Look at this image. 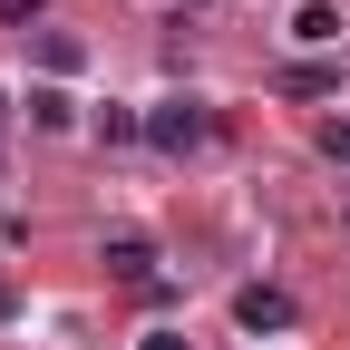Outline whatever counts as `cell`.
<instances>
[{
  "instance_id": "ba28073f",
  "label": "cell",
  "mask_w": 350,
  "mask_h": 350,
  "mask_svg": "<svg viewBox=\"0 0 350 350\" xmlns=\"http://www.w3.org/2000/svg\"><path fill=\"white\" fill-rule=\"evenodd\" d=\"M321 146H331V156H350V126H321Z\"/></svg>"
},
{
  "instance_id": "277c9868",
  "label": "cell",
  "mask_w": 350,
  "mask_h": 350,
  "mask_svg": "<svg viewBox=\"0 0 350 350\" xmlns=\"http://www.w3.org/2000/svg\"><path fill=\"white\" fill-rule=\"evenodd\" d=\"M29 49H39V68H49V78H68V68L88 59V49H78V39H68V29H39V39H29Z\"/></svg>"
},
{
  "instance_id": "8992f818",
  "label": "cell",
  "mask_w": 350,
  "mask_h": 350,
  "mask_svg": "<svg viewBox=\"0 0 350 350\" xmlns=\"http://www.w3.org/2000/svg\"><path fill=\"white\" fill-rule=\"evenodd\" d=\"M321 88H340V68H282V98H321Z\"/></svg>"
},
{
  "instance_id": "8fae6325",
  "label": "cell",
  "mask_w": 350,
  "mask_h": 350,
  "mask_svg": "<svg viewBox=\"0 0 350 350\" xmlns=\"http://www.w3.org/2000/svg\"><path fill=\"white\" fill-rule=\"evenodd\" d=\"M0 321H10V273H0Z\"/></svg>"
},
{
  "instance_id": "52a82bcc",
  "label": "cell",
  "mask_w": 350,
  "mask_h": 350,
  "mask_svg": "<svg viewBox=\"0 0 350 350\" xmlns=\"http://www.w3.org/2000/svg\"><path fill=\"white\" fill-rule=\"evenodd\" d=\"M98 137H107V146H126V137H146V117H126V107H98Z\"/></svg>"
},
{
  "instance_id": "7a4b0ae2",
  "label": "cell",
  "mask_w": 350,
  "mask_h": 350,
  "mask_svg": "<svg viewBox=\"0 0 350 350\" xmlns=\"http://www.w3.org/2000/svg\"><path fill=\"white\" fill-rule=\"evenodd\" d=\"M234 321H243V331H292V292L243 282V292H234Z\"/></svg>"
},
{
  "instance_id": "30bf717a",
  "label": "cell",
  "mask_w": 350,
  "mask_h": 350,
  "mask_svg": "<svg viewBox=\"0 0 350 350\" xmlns=\"http://www.w3.org/2000/svg\"><path fill=\"white\" fill-rule=\"evenodd\" d=\"M29 10H39V0H0V20H29Z\"/></svg>"
},
{
  "instance_id": "3957f363",
  "label": "cell",
  "mask_w": 350,
  "mask_h": 350,
  "mask_svg": "<svg viewBox=\"0 0 350 350\" xmlns=\"http://www.w3.org/2000/svg\"><path fill=\"white\" fill-rule=\"evenodd\" d=\"M107 273H117L126 292H165V273H156V253H146L137 234H117V243H107Z\"/></svg>"
},
{
  "instance_id": "5b68a950",
  "label": "cell",
  "mask_w": 350,
  "mask_h": 350,
  "mask_svg": "<svg viewBox=\"0 0 350 350\" xmlns=\"http://www.w3.org/2000/svg\"><path fill=\"white\" fill-rule=\"evenodd\" d=\"M292 39H301V49H321V39H340V10H321V0H312V10L292 20Z\"/></svg>"
},
{
  "instance_id": "9c48e42d",
  "label": "cell",
  "mask_w": 350,
  "mask_h": 350,
  "mask_svg": "<svg viewBox=\"0 0 350 350\" xmlns=\"http://www.w3.org/2000/svg\"><path fill=\"white\" fill-rule=\"evenodd\" d=\"M146 350H185V331H146Z\"/></svg>"
},
{
  "instance_id": "7c38bea8",
  "label": "cell",
  "mask_w": 350,
  "mask_h": 350,
  "mask_svg": "<svg viewBox=\"0 0 350 350\" xmlns=\"http://www.w3.org/2000/svg\"><path fill=\"white\" fill-rule=\"evenodd\" d=\"M340 224H350V214H340Z\"/></svg>"
},
{
  "instance_id": "6da1fadb",
  "label": "cell",
  "mask_w": 350,
  "mask_h": 350,
  "mask_svg": "<svg viewBox=\"0 0 350 350\" xmlns=\"http://www.w3.org/2000/svg\"><path fill=\"white\" fill-rule=\"evenodd\" d=\"M146 137H156L165 156H195V146L214 137V107H204V98H165V107L146 117Z\"/></svg>"
}]
</instances>
